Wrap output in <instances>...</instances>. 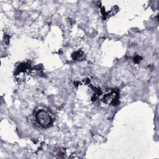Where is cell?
I'll list each match as a JSON object with an SVG mask.
<instances>
[{
  "mask_svg": "<svg viewBox=\"0 0 159 159\" xmlns=\"http://www.w3.org/2000/svg\"><path fill=\"white\" fill-rule=\"evenodd\" d=\"M72 58L74 60H81L84 58V53H83L82 51L78 50L72 54Z\"/></svg>",
  "mask_w": 159,
  "mask_h": 159,
  "instance_id": "3",
  "label": "cell"
},
{
  "mask_svg": "<svg viewBox=\"0 0 159 159\" xmlns=\"http://www.w3.org/2000/svg\"><path fill=\"white\" fill-rule=\"evenodd\" d=\"M34 122L38 127L43 129L51 127L54 121V117L51 112L45 108L37 109L34 114Z\"/></svg>",
  "mask_w": 159,
  "mask_h": 159,
  "instance_id": "1",
  "label": "cell"
},
{
  "mask_svg": "<svg viewBox=\"0 0 159 159\" xmlns=\"http://www.w3.org/2000/svg\"><path fill=\"white\" fill-rule=\"evenodd\" d=\"M118 92L116 90H111L109 93L104 95L102 100L106 104L115 105L118 103Z\"/></svg>",
  "mask_w": 159,
  "mask_h": 159,
  "instance_id": "2",
  "label": "cell"
},
{
  "mask_svg": "<svg viewBox=\"0 0 159 159\" xmlns=\"http://www.w3.org/2000/svg\"><path fill=\"white\" fill-rule=\"evenodd\" d=\"M140 58V57H139V56L136 57L134 58V61L136 62V63H139V62L140 61V60H139Z\"/></svg>",
  "mask_w": 159,
  "mask_h": 159,
  "instance_id": "4",
  "label": "cell"
}]
</instances>
